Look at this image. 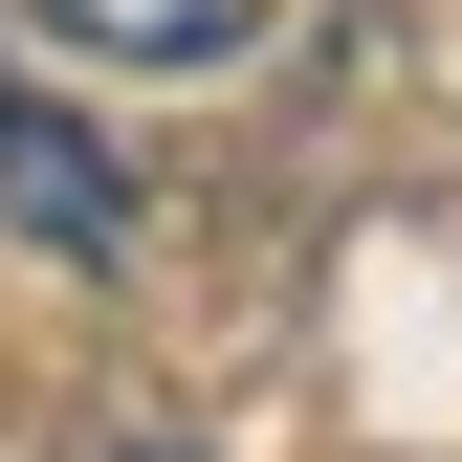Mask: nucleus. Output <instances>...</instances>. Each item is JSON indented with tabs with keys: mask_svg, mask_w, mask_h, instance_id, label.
I'll use <instances>...</instances> for the list:
<instances>
[{
	"mask_svg": "<svg viewBox=\"0 0 462 462\" xmlns=\"http://www.w3.org/2000/svg\"><path fill=\"white\" fill-rule=\"evenodd\" d=\"M44 44H88V67H220L243 44V0H23Z\"/></svg>",
	"mask_w": 462,
	"mask_h": 462,
	"instance_id": "2",
	"label": "nucleus"
},
{
	"mask_svg": "<svg viewBox=\"0 0 462 462\" xmlns=\"http://www.w3.org/2000/svg\"><path fill=\"white\" fill-rule=\"evenodd\" d=\"M0 220H23V243H67V264H110V243H133V177H110L67 110H23V88H0Z\"/></svg>",
	"mask_w": 462,
	"mask_h": 462,
	"instance_id": "1",
	"label": "nucleus"
},
{
	"mask_svg": "<svg viewBox=\"0 0 462 462\" xmlns=\"http://www.w3.org/2000/svg\"><path fill=\"white\" fill-rule=\"evenodd\" d=\"M133 462H199V440H133Z\"/></svg>",
	"mask_w": 462,
	"mask_h": 462,
	"instance_id": "3",
	"label": "nucleus"
}]
</instances>
